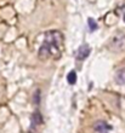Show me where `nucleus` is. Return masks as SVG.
I'll use <instances>...</instances> for the list:
<instances>
[{
  "instance_id": "nucleus-1",
  "label": "nucleus",
  "mask_w": 125,
  "mask_h": 133,
  "mask_svg": "<svg viewBox=\"0 0 125 133\" xmlns=\"http://www.w3.org/2000/svg\"><path fill=\"white\" fill-rule=\"evenodd\" d=\"M63 49V35L57 30H51L45 34V41L39 50V58L46 59L49 57L59 58Z\"/></svg>"
},
{
  "instance_id": "nucleus-2",
  "label": "nucleus",
  "mask_w": 125,
  "mask_h": 133,
  "mask_svg": "<svg viewBox=\"0 0 125 133\" xmlns=\"http://www.w3.org/2000/svg\"><path fill=\"white\" fill-rule=\"evenodd\" d=\"M108 49L112 52L119 53L125 50V34L123 33H117L112 36V39L108 42Z\"/></svg>"
},
{
  "instance_id": "nucleus-3",
  "label": "nucleus",
  "mask_w": 125,
  "mask_h": 133,
  "mask_svg": "<svg viewBox=\"0 0 125 133\" xmlns=\"http://www.w3.org/2000/svg\"><path fill=\"white\" fill-rule=\"evenodd\" d=\"M89 55H90V47H89V45L85 44V45H81L79 47L78 52H76V58L79 61H83L85 58H87Z\"/></svg>"
},
{
  "instance_id": "nucleus-4",
  "label": "nucleus",
  "mask_w": 125,
  "mask_h": 133,
  "mask_svg": "<svg viewBox=\"0 0 125 133\" xmlns=\"http://www.w3.org/2000/svg\"><path fill=\"white\" fill-rule=\"evenodd\" d=\"M111 128L112 127L107 122H104V121H97L94 126V130L98 133H108L111 131Z\"/></svg>"
},
{
  "instance_id": "nucleus-5",
  "label": "nucleus",
  "mask_w": 125,
  "mask_h": 133,
  "mask_svg": "<svg viewBox=\"0 0 125 133\" xmlns=\"http://www.w3.org/2000/svg\"><path fill=\"white\" fill-rule=\"evenodd\" d=\"M115 81H117L119 85L125 84V70H120V71L117 73V75H115Z\"/></svg>"
},
{
  "instance_id": "nucleus-6",
  "label": "nucleus",
  "mask_w": 125,
  "mask_h": 133,
  "mask_svg": "<svg viewBox=\"0 0 125 133\" xmlns=\"http://www.w3.org/2000/svg\"><path fill=\"white\" fill-rule=\"evenodd\" d=\"M67 81H68L69 85H74L76 82V73L74 70H72V71L68 73V75H67Z\"/></svg>"
},
{
  "instance_id": "nucleus-7",
  "label": "nucleus",
  "mask_w": 125,
  "mask_h": 133,
  "mask_svg": "<svg viewBox=\"0 0 125 133\" xmlns=\"http://www.w3.org/2000/svg\"><path fill=\"white\" fill-rule=\"evenodd\" d=\"M40 122H41V115H40L38 111H35L34 114H33V116H32V123H33L34 126H38Z\"/></svg>"
},
{
  "instance_id": "nucleus-8",
  "label": "nucleus",
  "mask_w": 125,
  "mask_h": 133,
  "mask_svg": "<svg viewBox=\"0 0 125 133\" xmlns=\"http://www.w3.org/2000/svg\"><path fill=\"white\" fill-rule=\"evenodd\" d=\"M87 23H89V27H90L91 32H94V30H96V29H97V23H96L92 18H89V19H87Z\"/></svg>"
},
{
  "instance_id": "nucleus-9",
  "label": "nucleus",
  "mask_w": 125,
  "mask_h": 133,
  "mask_svg": "<svg viewBox=\"0 0 125 133\" xmlns=\"http://www.w3.org/2000/svg\"><path fill=\"white\" fill-rule=\"evenodd\" d=\"M124 22H125V15H124Z\"/></svg>"
}]
</instances>
